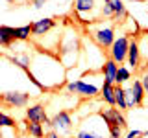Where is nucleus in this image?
<instances>
[{"label":"nucleus","instance_id":"obj_1","mask_svg":"<svg viewBox=\"0 0 148 138\" xmlns=\"http://www.w3.org/2000/svg\"><path fill=\"white\" fill-rule=\"evenodd\" d=\"M28 72L45 87V90L61 89L67 83V68L63 66L61 61L54 53H48V52L39 50L32 57V66Z\"/></svg>","mask_w":148,"mask_h":138},{"label":"nucleus","instance_id":"obj_2","mask_svg":"<svg viewBox=\"0 0 148 138\" xmlns=\"http://www.w3.org/2000/svg\"><path fill=\"white\" fill-rule=\"evenodd\" d=\"M80 53H82V41H80V35L74 28L69 26L67 30L63 31L61 35V43H59V53H58V59L61 61V64L67 70H71L72 66H76L78 59H80Z\"/></svg>","mask_w":148,"mask_h":138},{"label":"nucleus","instance_id":"obj_3","mask_svg":"<svg viewBox=\"0 0 148 138\" xmlns=\"http://www.w3.org/2000/svg\"><path fill=\"white\" fill-rule=\"evenodd\" d=\"M91 41L102 50H109V46L113 44L115 37H117V22L108 20V18H100V20L92 22L87 28Z\"/></svg>","mask_w":148,"mask_h":138},{"label":"nucleus","instance_id":"obj_4","mask_svg":"<svg viewBox=\"0 0 148 138\" xmlns=\"http://www.w3.org/2000/svg\"><path fill=\"white\" fill-rule=\"evenodd\" d=\"M108 131H109V127L104 122V118L100 116V112H92L89 116L82 118L74 136L76 138H106Z\"/></svg>","mask_w":148,"mask_h":138},{"label":"nucleus","instance_id":"obj_5","mask_svg":"<svg viewBox=\"0 0 148 138\" xmlns=\"http://www.w3.org/2000/svg\"><path fill=\"white\" fill-rule=\"evenodd\" d=\"M100 6H102V0H74L72 7L76 11V15L80 17L82 22H92L100 20L102 18V13H100Z\"/></svg>","mask_w":148,"mask_h":138},{"label":"nucleus","instance_id":"obj_6","mask_svg":"<svg viewBox=\"0 0 148 138\" xmlns=\"http://www.w3.org/2000/svg\"><path fill=\"white\" fill-rule=\"evenodd\" d=\"M74 127H78V123L74 122L72 118V112L67 109H61V110H56V114L52 116V123H50V129L56 131L59 136H69L72 135Z\"/></svg>","mask_w":148,"mask_h":138},{"label":"nucleus","instance_id":"obj_7","mask_svg":"<svg viewBox=\"0 0 148 138\" xmlns=\"http://www.w3.org/2000/svg\"><path fill=\"white\" fill-rule=\"evenodd\" d=\"M130 37L128 33H124V31H120V33L115 37L113 44L109 46L108 50V55L109 59H113L117 64H124L126 63V57H128V48H130Z\"/></svg>","mask_w":148,"mask_h":138},{"label":"nucleus","instance_id":"obj_8","mask_svg":"<svg viewBox=\"0 0 148 138\" xmlns=\"http://www.w3.org/2000/svg\"><path fill=\"white\" fill-rule=\"evenodd\" d=\"M76 96L83 99H92L96 96H100V89L104 83H95L89 79V74H83L82 77H78L76 81Z\"/></svg>","mask_w":148,"mask_h":138},{"label":"nucleus","instance_id":"obj_9","mask_svg":"<svg viewBox=\"0 0 148 138\" xmlns=\"http://www.w3.org/2000/svg\"><path fill=\"white\" fill-rule=\"evenodd\" d=\"M0 101L11 109H24L30 105V92L24 90H6L0 94Z\"/></svg>","mask_w":148,"mask_h":138},{"label":"nucleus","instance_id":"obj_10","mask_svg":"<svg viewBox=\"0 0 148 138\" xmlns=\"http://www.w3.org/2000/svg\"><path fill=\"white\" fill-rule=\"evenodd\" d=\"M98 112H100V116L104 118V122L108 123V127H113V125H119L122 129L128 127V122H126L124 112L119 110L117 107H102Z\"/></svg>","mask_w":148,"mask_h":138},{"label":"nucleus","instance_id":"obj_11","mask_svg":"<svg viewBox=\"0 0 148 138\" xmlns=\"http://www.w3.org/2000/svg\"><path fill=\"white\" fill-rule=\"evenodd\" d=\"M32 39H41V37H45L46 33H50L52 30L58 28V22L54 20L52 17H45V18H39V20L32 22Z\"/></svg>","mask_w":148,"mask_h":138},{"label":"nucleus","instance_id":"obj_12","mask_svg":"<svg viewBox=\"0 0 148 138\" xmlns=\"http://www.w3.org/2000/svg\"><path fill=\"white\" fill-rule=\"evenodd\" d=\"M141 50H139V43L137 37H132L130 39V48H128V57H126V66L132 72H137L141 68Z\"/></svg>","mask_w":148,"mask_h":138},{"label":"nucleus","instance_id":"obj_13","mask_svg":"<svg viewBox=\"0 0 148 138\" xmlns=\"http://www.w3.org/2000/svg\"><path fill=\"white\" fill-rule=\"evenodd\" d=\"M24 116H26V122H34V123H43L48 116L46 112V107L43 103H34V105H28L26 110H24Z\"/></svg>","mask_w":148,"mask_h":138},{"label":"nucleus","instance_id":"obj_14","mask_svg":"<svg viewBox=\"0 0 148 138\" xmlns=\"http://www.w3.org/2000/svg\"><path fill=\"white\" fill-rule=\"evenodd\" d=\"M9 50H15V48H9ZM8 57H9V61L15 64L17 68L28 72V70H30V66H32V57H34V55L28 53L26 50H15V53H9Z\"/></svg>","mask_w":148,"mask_h":138},{"label":"nucleus","instance_id":"obj_15","mask_svg":"<svg viewBox=\"0 0 148 138\" xmlns=\"http://www.w3.org/2000/svg\"><path fill=\"white\" fill-rule=\"evenodd\" d=\"M117 70H119V64L113 61V59H106L104 64L100 66V74L104 77V83L108 85H117Z\"/></svg>","mask_w":148,"mask_h":138},{"label":"nucleus","instance_id":"obj_16","mask_svg":"<svg viewBox=\"0 0 148 138\" xmlns=\"http://www.w3.org/2000/svg\"><path fill=\"white\" fill-rule=\"evenodd\" d=\"M15 28L11 26H0V48H11L15 44Z\"/></svg>","mask_w":148,"mask_h":138},{"label":"nucleus","instance_id":"obj_17","mask_svg":"<svg viewBox=\"0 0 148 138\" xmlns=\"http://www.w3.org/2000/svg\"><path fill=\"white\" fill-rule=\"evenodd\" d=\"M130 89H132V94H133V99H135V105L137 107H143L145 105V99H146V94H145V89H143V83L139 77L132 79L130 83Z\"/></svg>","mask_w":148,"mask_h":138},{"label":"nucleus","instance_id":"obj_18","mask_svg":"<svg viewBox=\"0 0 148 138\" xmlns=\"http://www.w3.org/2000/svg\"><path fill=\"white\" fill-rule=\"evenodd\" d=\"M111 6H113V20L120 24L128 18V9L124 6L122 0H111Z\"/></svg>","mask_w":148,"mask_h":138},{"label":"nucleus","instance_id":"obj_19","mask_svg":"<svg viewBox=\"0 0 148 138\" xmlns=\"http://www.w3.org/2000/svg\"><path fill=\"white\" fill-rule=\"evenodd\" d=\"M100 101L106 103L108 107H115V85L104 83L100 89Z\"/></svg>","mask_w":148,"mask_h":138},{"label":"nucleus","instance_id":"obj_20","mask_svg":"<svg viewBox=\"0 0 148 138\" xmlns=\"http://www.w3.org/2000/svg\"><path fill=\"white\" fill-rule=\"evenodd\" d=\"M115 107L122 112L128 110L126 105V90H124V85H115Z\"/></svg>","mask_w":148,"mask_h":138},{"label":"nucleus","instance_id":"obj_21","mask_svg":"<svg viewBox=\"0 0 148 138\" xmlns=\"http://www.w3.org/2000/svg\"><path fill=\"white\" fill-rule=\"evenodd\" d=\"M26 135L34 136V138H45L46 131L43 123H34V122H28L26 123Z\"/></svg>","mask_w":148,"mask_h":138},{"label":"nucleus","instance_id":"obj_22","mask_svg":"<svg viewBox=\"0 0 148 138\" xmlns=\"http://www.w3.org/2000/svg\"><path fill=\"white\" fill-rule=\"evenodd\" d=\"M15 39H17V43H28V41H32V26L26 24V26L15 28Z\"/></svg>","mask_w":148,"mask_h":138},{"label":"nucleus","instance_id":"obj_23","mask_svg":"<svg viewBox=\"0 0 148 138\" xmlns=\"http://www.w3.org/2000/svg\"><path fill=\"white\" fill-rule=\"evenodd\" d=\"M133 72L130 70L126 64H119V70H117V85H126V83L132 79Z\"/></svg>","mask_w":148,"mask_h":138},{"label":"nucleus","instance_id":"obj_24","mask_svg":"<svg viewBox=\"0 0 148 138\" xmlns=\"http://www.w3.org/2000/svg\"><path fill=\"white\" fill-rule=\"evenodd\" d=\"M18 122H15L9 114H6L4 110H0V129H15L17 131Z\"/></svg>","mask_w":148,"mask_h":138},{"label":"nucleus","instance_id":"obj_25","mask_svg":"<svg viewBox=\"0 0 148 138\" xmlns=\"http://www.w3.org/2000/svg\"><path fill=\"white\" fill-rule=\"evenodd\" d=\"M100 13H102V18L113 20V6H111V0H102Z\"/></svg>","mask_w":148,"mask_h":138},{"label":"nucleus","instance_id":"obj_26","mask_svg":"<svg viewBox=\"0 0 148 138\" xmlns=\"http://www.w3.org/2000/svg\"><path fill=\"white\" fill-rule=\"evenodd\" d=\"M137 43H139V50H141V57L148 59V33H143L137 39Z\"/></svg>","mask_w":148,"mask_h":138},{"label":"nucleus","instance_id":"obj_27","mask_svg":"<svg viewBox=\"0 0 148 138\" xmlns=\"http://www.w3.org/2000/svg\"><path fill=\"white\" fill-rule=\"evenodd\" d=\"M141 76H139V79H141V83H143V89H145V94L148 96V63L146 64H143L141 68Z\"/></svg>","mask_w":148,"mask_h":138},{"label":"nucleus","instance_id":"obj_28","mask_svg":"<svg viewBox=\"0 0 148 138\" xmlns=\"http://www.w3.org/2000/svg\"><path fill=\"white\" fill-rule=\"evenodd\" d=\"M108 136L109 138H124V129L119 127V125H113V127H109Z\"/></svg>","mask_w":148,"mask_h":138},{"label":"nucleus","instance_id":"obj_29","mask_svg":"<svg viewBox=\"0 0 148 138\" xmlns=\"http://www.w3.org/2000/svg\"><path fill=\"white\" fill-rule=\"evenodd\" d=\"M124 90H126V105H128V110H130V109H137V105H135V99H133V94H132V89H130V85H128V87H124Z\"/></svg>","mask_w":148,"mask_h":138},{"label":"nucleus","instance_id":"obj_30","mask_svg":"<svg viewBox=\"0 0 148 138\" xmlns=\"http://www.w3.org/2000/svg\"><path fill=\"white\" fill-rule=\"evenodd\" d=\"M124 138H143V131H139V129H132V131H128Z\"/></svg>","mask_w":148,"mask_h":138},{"label":"nucleus","instance_id":"obj_31","mask_svg":"<svg viewBox=\"0 0 148 138\" xmlns=\"http://www.w3.org/2000/svg\"><path fill=\"white\" fill-rule=\"evenodd\" d=\"M45 138H61V136H59V135H58V133H56V131H52V129H50V131H46Z\"/></svg>","mask_w":148,"mask_h":138},{"label":"nucleus","instance_id":"obj_32","mask_svg":"<svg viewBox=\"0 0 148 138\" xmlns=\"http://www.w3.org/2000/svg\"><path fill=\"white\" fill-rule=\"evenodd\" d=\"M26 2H32V4H45L46 0H26Z\"/></svg>","mask_w":148,"mask_h":138},{"label":"nucleus","instance_id":"obj_33","mask_svg":"<svg viewBox=\"0 0 148 138\" xmlns=\"http://www.w3.org/2000/svg\"><path fill=\"white\" fill-rule=\"evenodd\" d=\"M143 136H148V129H146V131H143Z\"/></svg>","mask_w":148,"mask_h":138},{"label":"nucleus","instance_id":"obj_34","mask_svg":"<svg viewBox=\"0 0 148 138\" xmlns=\"http://www.w3.org/2000/svg\"><path fill=\"white\" fill-rule=\"evenodd\" d=\"M63 138H76V136H74V135H69V136H63Z\"/></svg>","mask_w":148,"mask_h":138},{"label":"nucleus","instance_id":"obj_35","mask_svg":"<svg viewBox=\"0 0 148 138\" xmlns=\"http://www.w3.org/2000/svg\"><path fill=\"white\" fill-rule=\"evenodd\" d=\"M18 138H34V136H30V135H28V136H18Z\"/></svg>","mask_w":148,"mask_h":138},{"label":"nucleus","instance_id":"obj_36","mask_svg":"<svg viewBox=\"0 0 148 138\" xmlns=\"http://www.w3.org/2000/svg\"><path fill=\"white\" fill-rule=\"evenodd\" d=\"M6 2H8V4H13V2H15V0H6Z\"/></svg>","mask_w":148,"mask_h":138}]
</instances>
